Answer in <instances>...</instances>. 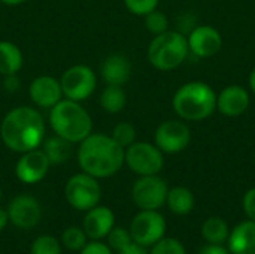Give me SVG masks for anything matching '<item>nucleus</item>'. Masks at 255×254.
<instances>
[{
    "label": "nucleus",
    "instance_id": "f257e3e1",
    "mask_svg": "<svg viewBox=\"0 0 255 254\" xmlns=\"http://www.w3.org/2000/svg\"><path fill=\"white\" fill-rule=\"evenodd\" d=\"M46 133L42 114L33 106L12 108L0 123V139L13 153H27L40 148Z\"/></svg>",
    "mask_w": 255,
    "mask_h": 254
},
{
    "label": "nucleus",
    "instance_id": "f03ea898",
    "mask_svg": "<svg viewBox=\"0 0 255 254\" xmlns=\"http://www.w3.org/2000/svg\"><path fill=\"white\" fill-rule=\"evenodd\" d=\"M124 153L111 135L91 133L79 142L76 159L82 172L100 180L115 175L124 166Z\"/></svg>",
    "mask_w": 255,
    "mask_h": 254
},
{
    "label": "nucleus",
    "instance_id": "7ed1b4c3",
    "mask_svg": "<svg viewBox=\"0 0 255 254\" xmlns=\"http://www.w3.org/2000/svg\"><path fill=\"white\" fill-rule=\"evenodd\" d=\"M49 126L55 135L72 144H79L93 133V120L88 111L81 102L66 97L49 109Z\"/></svg>",
    "mask_w": 255,
    "mask_h": 254
},
{
    "label": "nucleus",
    "instance_id": "20e7f679",
    "mask_svg": "<svg viewBox=\"0 0 255 254\" xmlns=\"http://www.w3.org/2000/svg\"><path fill=\"white\" fill-rule=\"evenodd\" d=\"M172 106L181 120L202 121L217 109V94L206 82L191 81L176 90Z\"/></svg>",
    "mask_w": 255,
    "mask_h": 254
},
{
    "label": "nucleus",
    "instance_id": "39448f33",
    "mask_svg": "<svg viewBox=\"0 0 255 254\" xmlns=\"http://www.w3.org/2000/svg\"><path fill=\"white\" fill-rule=\"evenodd\" d=\"M187 37L173 30L154 36L148 46V61L158 70L169 72L179 67L188 57Z\"/></svg>",
    "mask_w": 255,
    "mask_h": 254
},
{
    "label": "nucleus",
    "instance_id": "423d86ee",
    "mask_svg": "<svg viewBox=\"0 0 255 254\" xmlns=\"http://www.w3.org/2000/svg\"><path fill=\"white\" fill-rule=\"evenodd\" d=\"M64 196L72 208L78 211H88L99 205L102 198V189L97 178L81 172L67 180L64 187Z\"/></svg>",
    "mask_w": 255,
    "mask_h": 254
},
{
    "label": "nucleus",
    "instance_id": "0eeeda50",
    "mask_svg": "<svg viewBox=\"0 0 255 254\" xmlns=\"http://www.w3.org/2000/svg\"><path fill=\"white\" fill-rule=\"evenodd\" d=\"M124 165L130 171L143 177V175H158L164 166L163 151L149 142H133L126 148Z\"/></svg>",
    "mask_w": 255,
    "mask_h": 254
},
{
    "label": "nucleus",
    "instance_id": "6e6552de",
    "mask_svg": "<svg viewBox=\"0 0 255 254\" xmlns=\"http://www.w3.org/2000/svg\"><path fill=\"white\" fill-rule=\"evenodd\" d=\"M63 96L75 102H84L93 96L97 87L96 72L87 64H75L66 69L60 79Z\"/></svg>",
    "mask_w": 255,
    "mask_h": 254
},
{
    "label": "nucleus",
    "instance_id": "1a4fd4ad",
    "mask_svg": "<svg viewBox=\"0 0 255 254\" xmlns=\"http://www.w3.org/2000/svg\"><path fill=\"white\" fill-rule=\"evenodd\" d=\"M167 183L158 175H143L131 187V199L140 210L157 211L166 204Z\"/></svg>",
    "mask_w": 255,
    "mask_h": 254
},
{
    "label": "nucleus",
    "instance_id": "9d476101",
    "mask_svg": "<svg viewBox=\"0 0 255 254\" xmlns=\"http://www.w3.org/2000/svg\"><path fill=\"white\" fill-rule=\"evenodd\" d=\"M166 220L158 211L142 210L130 225V235L133 243L149 247L164 238Z\"/></svg>",
    "mask_w": 255,
    "mask_h": 254
},
{
    "label": "nucleus",
    "instance_id": "9b49d317",
    "mask_svg": "<svg viewBox=\"0 0 255 254\" xmlns=\"http://www.w3.org/2000/svg\"><path fill=\"white\" fill-rule=\"evenodd\" d=\"M190 141H191L190 127L179 120L163 121L154 133V144L163 151V154L181 153L190 145Z\"/></svg>",
    "mask_w": 255,
    "mask_h": 254
},
{
    "label": "nucleus",
    "instance_id": "f8f14e48",
    "mask_svg": "<svg viewBox=\"0 0 255 254\" xmlns=\"http://www.w3.org/2000/svg\"><path fill=\"white\" fill-rule=\"evenodd\" d=\"M49 160L40 148L22 153L15 165V175L22 184L40 183L49 171Z\"/></svg>",
    "mask_w": 255,
    "mask_h": 254
},
{
    "label": "nucleus",
    "instance_id": "ddd939ff",
    "mask_svg": "<svg viewBox=\"0 0 255 254\" xmlns=\"http://www.w3.org/2000/svg\"><path fill=\"white\" fill-rule=\"evenodd\" d=\"M9 222L19 229H31L39 225L42 210L39 202L30 195H18L7 205Z\"/></svg>",
    "mask_w": 255,
    "mask_h": 254
},
{
    "label": "nucleus",
    "instance_id": "4468645a",
    "mask_svg": "<svg viewBox=\"0 0 255 254\" xmlns=\"http://www.w3.org/2000/svg\"><path fill=\"white\" fill-rule=\"evenodd\" d=\"M188 49L199 58H209L223 46L221 33L212 25H197L187 37Z\"/></svg>",
    "mask_w": 255,
    "mask_h": 254
},
{
    "label": "nucleus",
    "instance_id": "2eb2a0df",
    "mask_svg": "<svg viewBox=\"0 0 255 254\" xmlns=\"http://www.w3.org/2000/svg\"><path fill=\"white\" fill-rule=\"evenodd\" d=\"M28 96L37 108L43 109H51L64 97L60 81L49 75L36 76L30 82Z\"/></svg>",
    "mask_w": 255,
    "mask_h": 254
},
{
    "label": "nucleus",
    "instance_id": "dca6fc26",
    "mask_svg": "<svg viewBox=\"0 0 255 254\" xmlns=\"http://www.w3.org/2000/svg\"><path fill=\"white\" fill-rule=\"evenodd\" d=\"M114 225H115V216H114L112 210L108 207L96 205L94 208L87 211V214L84 217L82 229L90 240L100 241L108 237V234L112 231Z\"/></svg>",
    "mask_w": 255,
    "mask_h": 254
},
{
    "label": "nucleus",
    "instance_id": "f3484780",
    "mask_svg": "<svg viewBox=\"0 0 255 254\" xmlns=\"http://www.w3.org/2000/svg\"><path fill=\"white\" fill-rule=\"evenodd\" d=\"M250 108V94L241 85H229L217 96V109L226 117H239Z\"/></svg>",
    "mask_w": 255,
    "mask_h": 254
},
{
    "label": "nucleus",
    "instance_id": "a211bd4d",
    "mask_svg": "<svg viewBox=\"0 0 255 254\" xmlns=\"http://www.w3.org/2000/svg\"><path fill=\"white\" fill-rule=\"evenodd\" d=\"M100 75L108 85H124L131 78V63L124 54H111L103 60Z\"/></svg>",
    "mask_w": 255,
    "mask_h": 254
},
{
    "label": "nucleus",
    "instance_id": "6ab92c4d",
    "mask_svg": "<svg viewBox=\"0 0 255 254\" xmlns=\"http://www.w3.org/2000/svg\"><path fill=\"white\" fill-rule=\"evenodd\" d=\"M229 252L232 254H255V222H242L230 232Z\"/></svg>",
    "mask_w": 255,
    "mask_h": 254
},
{
    "label": "nucleus",
    "instance_id": "aec40b11",
    "mask_svg": "<svg viewBox=\"0 0 255 254\" xmlns=\"http://www.w3.org/2000/svg\"><path fill=\"white\" fill-rule=\"evenodd\" d=\"M72 145L73 144L69 142L67 139L61 138L58 135H54V136L43 139L40 150L45 153V156L48 157L51 165H63L72 157V153H73Z\"/></svg>",
    "mask_w": 255,
    "mask_h": 254
},
{
    "label": "nucleus",
    "instance_id": "412c9836",
    "mask_svg": "<svg viewBox=\"0 0 255 254\" xmlns=\"http://www.w3.org/2000/svg\"><path fill=\"white\" fill-rule=\"evenodd\" d=\"M22 64L24 55L21 49L9 40H0V75L18 73Z\"/></svg>",
    "mask_w": 255,
    "mask_h": 254
},
{
    "label": "nucleus",
    "instance_id": "4be33fe9",
    "mask_svg": "<svg viewBox=\"0 0 255 254\" xmlns=\"http://www.w3.org/2000/svg\"><path fill=\"white\" fill-rule=\"evenodd\" d=\"M166 204L169 210L176 216H187L194 208V195L187 187H173L169 189Z\"/></svg>",
    "mask_w": 255,
    "mask_h": 254
},
{
    "label": "nucleus",
    "instance_id": "5701e85b",
    "mask_svg": "<svg viewBox=\"0 0 255 254\" xmlns=\"http://www.w3.org/2000/svg\"><path fill=\"white\" fill-rule=\"evenodd\" d=\"M127 105V94L123 85H106L100 94V106L108 114H120Z\"/></svg>",
    "mask_w": 255,
    "mask_h": 254
},
{
    "label": "nucleus",
    "instance_id": "b1692460",
    "mask_svg": "<svg viewBox=\"0 0 255 254\" xmlns=\"http://www.w3.org/2000/svg\"><path fill=\"white\" fill-rule=\"evenodd\" d=\"M202 235L208 241V244H223L229 240L230 231L227 223L220 217L208 219L202 226Z\"/></svg>",
    "mask_w": 255,
    "mask_h": 254
},
{
    "label": "nucleus",
    "instance_id": "393cba45",
    "mask_svg": "<svg viewBox=\"0 0 255 254\" xmlns=\"http://www.w3.org/2000/svg\"><path fill=\"white\" fill-rule=\"evenodd\" d=\"M87 234L84 232V229L81 228H67L63 232L61 237V243L67 250L72 252H81L85 244H87Z\"/></svg>",
    "mask_w": 255,
    "mask_h": 254
},
{
    "label": "nucleus",
    "instance_id": "a878e982",
    "mask_svg": "<svg viewBox=\"0 0 255 254\" xmlns=\"http://www.w3.org/2000/svg\"><path fill=\"white\" fill-rule=\"evenodd\" d=\"M111 136L123 148H127L128 145H131L133 142H136V129H134V126L131 123L121 121V123L115 124Z\"/></svg>",
    "mask_w": 255,
    "mask_h": 254
},
{
    "label": "nucleus",
    "instance_id": "bb28decb",
    "mask_svg": "<svg viewBox=\"0 0 255 254\" xmlns=\"http://www.w3.org/2000/svg\"><path fill=\"white\" fill-rule=\"evenodd\" d=\"M145 25L149 33L157 36V34H161L169 30V18L166 16L164 12L154 9L145 15Z\"/></svg>",
    "mask_w": 255,
    "mask_h": 254
},
{
    "label": "nucleus",
    "instance_id": "cd10ccee",
    "mask_svg": "<svg viewBox=\"0 0 255 254\" xmlns=\"http://www.w3.org/2000/svg\"><path fill=\"white\" fill-rule=\"evenodd\" d=\"M30 254H61L60 241L51 235H42L31 244Z\"/></svg>",
    "mask_w": 255,
    "mask_h": 254
},
{
    "label": "nucleus",
    "instance_id": "c85d7f7f",
    "mask_svg": "<svg viewBox=\"0 0 255 254\" xmlns=\"http://www.w3.org/2000/svg\"><path fill=\"white\" fill-rule=\"evenodd\" d=\"M108 246L111 250L120 252L124 247H127L128 244L133 243L130 231L124 229V228H112V231L108 234Z\"/></svg>",
    "mask_w": 255,
    "mask_h": 254
},
{
    "label": "nucleus",
    "instance_id": "c756f323",
    "mask_svg": "<svg viewBox=\"0 0 255 254\" xmlns=\"http://www.w3.org/2000/svg\"><path fill=\"white\" fill-rule=\"evenodd\" d=\"M151 254H187L185 247L175 238H161L152 246Z\"/></svg>",
    "mask_w": 255,
    "mask_h": 254
},
{
    "label": "nucleus",
    "instance_id": "7c9ffc66",
    "mask_svg": "<svg viewBox=\"0 0 255 254\" xmlns=\"http://www.w3.org/2000/svg\"><path fill=\"white\" fill-rule=\"evenodd\" d=\"M158 1L160 0H124V4L131 13L137 16H145L151 10L157 9Z\"/></svg>",
    "mask_w": 255,
    "mask_h": 254
},
{
    "label": "nucleus",
    "instance_id": "2f4dec72",
    "mask_svg": "<svg viewBox=\"0 0 255 254\" xmlns=\"http://www.w3.org/2000/svg\"><path fill=\"white\" fill-rule=\"evenodd\" d=\"M242 205H244V211L250 217V220L255 222V187L250 189L245 193Z\"/></svg>",
    "mask_w": 255,
    "mask_h": 254
},
{
    "label": "nucleus",
    "instance_id": "473e14b6",
    "mask_svg": "<svg viewBox=\"0 0 255 254\" xmlns=\"http://www.w3.org/2000/svg\"><path fill=\"white\" fill-rule=\"evenodd\" d=\"M81 254H112V250L100 241H91L90 244H85Z\"/></svg>",
    "mask_w": 255,
    "mask_h": 254
},
{
    "label": "nucleus",
    "instance_id": "72a5a7b5",
    "mask_svg": "<svg viewBox=\"0 0 255 254\" xmlns=\"http://www.w3.org/2000/svg\"><path fill=\"white\" fill-rule=\"evenodd\" d=\"M19 87H21V82H19V78L16 73L3 76V88L6 93H16L19 90Z\"/></svg>",
    "mask_w": 255,
    "mask_h": 254
},
{
    "label": "nucleus",
    "instance_id": "f704fd0d",
    "mask_svg": "<svg viewBox=\"0 0 255 254\" xmlns=\"http://www.w3.org/2000/svg\"><path fill=\"white\" fill-rule=\"evenodd\" d=\"M200 254H230V252L224 249L223 244H208L202 249Z\"/></svg>",
    "mask_w": 255,
    "mask_h": 254
},
{
    "label": "nucleus",
    "instance_id": "c9c22d12",
    "mask_svg": "<svg viewBox=\"0 0 255 254\" xmlns=\"http://www.w3.org/2000/svg\"><path fill=\"white\" fill-rule=\"evenodd\" d=\"M117 254H148V253H146L145 247H142V246H139V244H136V243H131V244H128L127 247H124L123 250L117 252Z\"/></svg>",
    "mask_w": 255,
    "mask_h": 254
},
{
    "label": "nucleus",
    "instance_id": "e433bc0d",
    "mask_svg": "<svg viewBox=\"0 0 255 254\" xmlns=\"http://www.w3.org/2000/svg\"><path fill=\"white\" fill-rule=\"evenodd\" d=\"M9 223V216H7V211L0 208V232L6 228V225Z\"/></svg>",
    "mask_w": 255,
    "mask_h": 254
},
{
    "label": "nucleus",
    "instance_id": "4c0bfd02",
    "mask_svg": "<svg viewBox=\"0 0 255 254\" xmlns=\"http://www.w3.org/2000/svg\"><path fill=\"white\" fill-rule=\"evenodd\" d=\"M24 1H27V0H0V3H3L6 6H19Z\"/></svg>",
    "mask_w": 255,
    "mask_h": 254
},
{
    "label": "nucleus",
    "instance_id": "58836bf2",
    "mask_svg": "<svg viewBox=\"0 0 255 254\" xmlns=\"http://www.w3.org/2000/svg\"><path fill=\"white\" fill-rule=\"evenodd\" d=\"M248 82H250V88H251V91L255 94V69L250 73V79H248Z\"/></svg>",
    "mask_w": 255,
    "mask_h": 254
},
{
    "label": "nucleus",
    "instance_id": "ea45409f",
    "mask_svg": "<svg viewBox=\"0 0 255 254\" xmlns=\"http://www.w3.org/2000/svg\"><path fill=\"white\" fill-rule=\"evenodd\" d=\"M1 196H3V195H1V190H0V201H1Z\"/></svg>",
    "mask_w": 255,
    "mask_h": 254
}]
</instances>
